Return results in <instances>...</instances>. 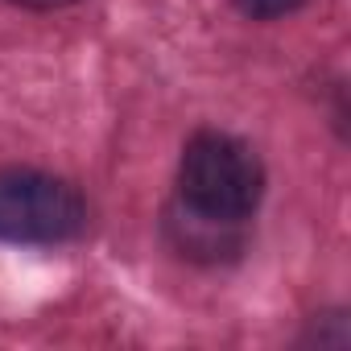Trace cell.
Listing matches in <instances>:
<instances>
[{
  "mask_svg": "<svg viewBox=\"0 0 351 351\" xmlns=\"http://www.w3.org/2000/svg\"><path fill=\"white\" fill-rule=\"evenodd\" d=\"M306 5V0H236V9L248 17V21H277V17H289Z\"/></svg>",
  "mask_w": 351,
  "mask_h": 351,
  "instance_id": "obj_4",
  "label": "cell"
},
{
  "mask_svg": "<svg viewBox=\"0 0 351 351\" xmlns=\"http://www.w3.org/2000/svg\"><path fill=\"white\" fill-rule=\"evenodd\" d=\"M87 199L75 182L34 165H0V240L71 244L87 232Z\"/></svg>",
  "mask_w": 351,
  "mask_h": 351,
  "instance_id": "obj_2",
  "label": "cell"
},
{
  "mask_svg": "<svg viewBox=\"0 0 351 351\" xmlns=\"http://www.w3.org/2000/svg\"><path fill=\"white\" fill-rule=\"evenodd\" d=\"M261 199H265V161L248 141L215 128H203L186 141L178 161V203L215 219L248 223Z\"/></svg>",
  "mask_w": 351,
  "mask_h": 351,
  "instance_id": "obj_1",
  "label": "cell"
},
{
  "mask_svg": "<svg viewBox=\"0 0 351 351\" xmlns=\"http://www.w3.org/2000/svg\"><path fill=\"white\" fill-rule=\"evenodd\" d=\"M9 5H17V9H34V13H50V9H66V5H75V0H9Z\"/></svg>",
  "mask_w": 351,
  "mask_h": 351,
  "instance_id": "obj_5",
  "label": "cell"
},
{
  "mask_svg": "<svg viewBox=\"0 0 351 351\" xmlns=\"http://www.w3.org/2000/svg\"><path fill=\"white\" fill-rule=\"evenodd\" d=\"M161 236L173 252L195 261V265H223V261H236L244 252L248 223L215 219V215H203V211L173 199L161 211Z\"/></svg>",
  "mask_w": 351,
  "mask_h": 351,
  "instance_id": "obj_3",
  "label": "cell"
}]
</instances>
